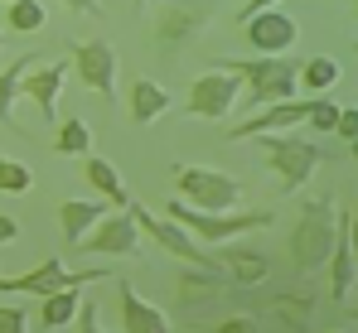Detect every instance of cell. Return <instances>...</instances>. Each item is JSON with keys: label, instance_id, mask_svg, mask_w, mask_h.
Segmentation results:
<instances>
[{"label": "cell", "instance_id": "cell-8", "mask_svg": "<svg viewBox=\"0 0 358 333\" xmlns=\"http://www.w3.org/2000/svg\"><path fill=\"white\" fill-rule=\"evenodd\" d=\"M238 97H242V77L238 73L208 68V73H199V77L189 82V116H199V121H223Z\"/></svg>", "mask_w": 358, "mask_h": 333}, {"label": "cell", "instance_id": "cell-31", "mask_svg": "<svg viewBox=\"0 0 358 333\" xmlns=\"http://www.w3.org/2000/svg\"><path fill=\"white\" fill-rule=\"evenodd\" d=\"M0 333H24V309L0 304Z\"/></svg>", "mask_w": 358, "mask_h": 333}, {"label": "cell", "instance_id": "cell-25", "mask_svg": "<svg viewBox=\"0 0 358 333\" xmlns=\"http://www.w3.org/2000/svg\"><path fill=\"white\" fill-rule=\"evenodd\" d=\"M334 82H339V58H324V54H320V58H310V63L300 68V87H310L315 97H324Z\"/></svg>", "mask_w": 358, "mask_h": 333}, {"label": "cell", "instance_id": "cell-35", "mask_svg": "<svg viewBox=\"0 0 358 333\" xmlns=\"http://www.w3.org/2000/svg\"><path fill=\"white\" fill-rule=\"evenodd\" d=\"M271 5H281V0H247V10H242V20H247V15H257V10H271Z\"/></svg>", "mask_w": 358, "mask_h": 333}, {"label": "cell", "instance_id": "cell-6", "mask_svg": "<svg viewBox=\"0 0 358 333\" xmlns=\"http://www.w3.org/2000/svg\"><path fill=\"white\" fill-rule=\"evenodd\" d=\"M126 213L136 218V227L155 242V246H165L175 261H184V266H199V271H218V261H213V251L203 246V242H194L184 227H179L175 218H160V213H150L145 203H126Z\"/></svg>", "mask_w": 358, "mask_h": 333}, {"label": "cell", "instance_id": "cell-3", "mask_svg": "<svg viewBox=\"0 0 358 333\" xmlns=\"http://www.w3.org/2000/svg\"><path fill=\"white\" fill-rule=\"evenodd\" d=\"M165 218H175L194 242L203 237V246H213V242H228V237H238V232H262V227H271L276 213H266V208H233V213H199V208H189L184 198L170 203V213Z\"/></svg>", "mask_w": 358, "mask_h": 333}, {"label": "cell", "instance_id": "cell-9", "mask_svg": "<svg viewBox=\"0 0 358 333\" xmlns=\"http://www.w3.org/2000/svg\"><path fill=\"white\" fill-rule=\"evenodd\" d=\"M112 271H68L59 256L39 261L34 271L24 276H0V295H54V290H68V285H87V280H107Z\"/></svg>", "mask_w": 358, "mask_h": 333}, {"label": "cell", "instance_id": "cell-16", "mask_svg": "<svg viewBox=\"0 0 358 333\" xmlns=\"http://www.w3.org/2000/svg\"><path fill=\"white\" fill-rule=\"evenodd\" d=\"M213 261H218V271L228 280H238V285H262V280L271 276V261L262 256V251H242V246H218L213 251Z\"/></svg>", "mask_w": 358, "mask_h": 333}, {"label": "cell", "instance_id": "cell-38", "mask_svg": "<svg viewBox=\"0 0 358 333\" xmlns=\"http://www.w3.org/2000/svg\"><path fill=\"white\" fill-rule=\"evenodd\" d=\"M344 314H349V319H358V309H344Z\"/></svg>", "mask_w": 358, "mask_h": 333}, {"label": "cell", "instance_id": "cell-30", "mask_svg": "<svg viewBox=\"0 0 358 333\" xmlns=\"http://www.w3.org/2000/svg\"><path fill=\"white\" fill-rule=\"evenodd\" d=\"M213 333H262V324H257L252 314H233V319L213 324Z\"/></svg>", "mask_w": 358, "mask_h": 333}, {"label": "cell", "instance_id": "cell-32", "mask_svg": "<svg viewBox=\"0 0 358 333\" xmlns=\"http://www.w3.org/2000/svg\"><path fill=\"white\" fill-rule=\"evenodd\" d=\"M334 135H344V140H354V135H358V107H344V111H339Z\"/></svg>", "mask_w": 358, "mask_h": 333}, {"label": "cell", "instance_id": "cell-12", "mask_svg": "<svg viewBox=\"0 0 358 333\" xmlns=\"http://www.w3.org/2000/svg\"><path fill=\"white\" fill-rule=\"evenodd\" d=\"M78 246L92 251V256H136L141 251V227H136V218L126 208H117V213H107L97 222L92 237H83Z\"/></svg>", "mask_w": 358, "mask_h": 333}, {"label": "cell", "instance_id": "cell-42", "mask_svg": "<svg viewBox=\"0 0 358 333\" xmlns=\"http://www.w3.org/2000/svg\"><path fill=\"white\" fill-rule=\"evenodd\" d=\"M334 333H339V329H334Z\"/></svg>", "mask_w": 358, "mask_h": 333}, {"label": "cell", "instance_id": "cell-40", "mask_svg": "<svg viewBox=\"0 0 358 333\" xmlns=\"http://www.w3.org/2000/svg\"><path fill=\"white\" fill-rule=\"evenodd\" d=\"M5 5H10V0H5Z\"/></svg>", "mask_w": 358, "mask_h": 333}, {"label": "cell", "instance_id": "cell-15", "mask_svg": "<svg viewBox=\"0 0 358 333\" xmlns=\"http://www.w3.org/2000/svg\"><path fill=\"white\" fill-rule=\"evenodd\" d=\"M121 324H126V333H170L165 309L150 304L145 295H136L126 280H121Z\"/></svg>", "mask_w": 358, "mask_h": 333}, {"label": "cell", "instance_id": "cell-17", "mask_svg": "<svg viewBox=\"0 0 358 333\" xmlns=\"http://www.w3.org/2000/svg\"><path fill=\"white\" fill-rule=\"evenodd\" d=\"M102 218H107V198H68V203L59 208L63 237H68L73 246H78V242H83V237H87Z\"/></svg>", "mask_w": 358, "mask_h": 333}, {"label": "cell", "instance_id": "cell-39", "mask_svg": "<svg viewBox=\"0 0 358 333\" xmlns=\"http://www.w3.org/2000/svg\"><path fill=\"white\" fill-rule=\"evenodd\" d=\"M354 15H358V0H354Z\"/></svg>", "mask_w": 358, "mask_h": 333}, {"label": "cell", "instance_id": "cell-26", "mask_svg": "<svg viewBox=\"0 0 358 333\" xmlns=\"http://www.w3.org/2000/svg\"><path fill=\"white\" fill-rule=\"evenodd\" d=\"M10 29H20V34H34V29H44V5L39 0H10Z\"/></svg>", "mask_w": 358, "mask_h": 333}, {"label": "cell", "instance_id": "cell-18", "mask_svg": "<svg viewBox=\"0 0 358 333\" xmlns=\"http://www.w3.org/2000/svg\"><path fill=\"white\" fill-rule=\"evenodd\" d=\"M165 111H170V92L155 77H131V121L136 126H150Z\"/></svg>", "mask_w": 358, "mask_h": 333}, {"label": "cell", "instance_id": "cell-10", "mask_svg": "<svg viewBox=\"0 0 358 333\" xmlns=\"http://www.w3.org/2000/svg\"><path fill=\"white\" fill-rule=\"evenodd\" d=\"M73 68H78V77L97 92V97H117V54H112V44H102V39H78L73 44Z\"/></svg>", "mask_w": 358, "mask_h": 333}, {"label": "cell", "instance_id": "cell-34", "mask_svg": "<svg viewBox=\"0 0 358 333\" xmlns=\"http://www.w3.org/2000/svg\"><path fill=\"white\" fill-rule=\"evenodd\" d=\"M344 227H349V246H354V261H358V208H354V218L344 222Z\"/></svg>", "mask_w": 358, "mask_h": 333}, {"label": "cell", "instance_id": "cell-5", "mask_svg": "<svg viewBox=\"0 0 358 333\" xmlns=\"http://www.w3.org/2000/svg\"><path fill=\"white\" fill-rule=\"evenodd\" d=\"M175 193L199 208V213H233L242 203V184L223 169H199V165H179L175 169Z\"/></svg>", "mask_w": 358, "mask_h": 333}, {"label": "cell", "instance_id": "cell-27", "mask_svg": "<svg viewBox=\"0 0 358 333\" xmlns=\"http://www.w3.org/2000/svg\"><path fill=\"white\" fill-rule=\"evenodd\" d=\"M29 188H34V174H29V165H20V160L0 155V193H29Z\"/></svg>", "mask_w": 358, "mask_h": 333}, {"label": "cell", "instance_id": "cell-36", "mask_svg": "<svg viewBox=\"0 0 358 333\" xmlns=\"http://www.w3.org/2000/svg\"><path fill=\"white\" fill-rule=\"evenodd\" d=\"M68 10H78V15H87V10H97V0H63Z\"/></svg>", "mask_w": 358, "mask_h": 333}, {"label": "cell", "instance_id": "cell-24", "mask_svg": "<svg viewBox=\"0 0 358 333\" xmlns=\"http://www.w3.org/2000/svg\"><path fill=\"white\" fill-rule=\"evenodd\" d=\"M54 155H92V131H87V121L83 116H63L59 135H54Z\"/></svg>", "mask_w": 358, "mask_h": 333}, {"label": "cell", "instance_id": "cell-29", "mask_svg": "<svg viewBox=\"0 0 358 333\" xmlns=\"http://www.w3.org/2000/svg\"><path fill=\"white\" fill-rule=\"evenodd\" d=\"M73 324H78V333H107V329H102V309H97V299H92V304H78V319H73Z\"/></svg>", "mask_w": 358, "mask_h": 333}, {"label": "cell", "instance_id": "cell-19", "mask_svg": "<svg viewBox=\"0 0 358 333\" xmlns=\"http://www.w3.org/2000/svg\"><path fill=\"white\" fill-rule=\"evenodd\" d=\"M354 276H358V261H354V246H349V227L339 218V237H334V251H329V299H344Z\"/></svg>", "mask_w": 358, "mask_h": 333}, {"label": "cell", "instance_id": "cell-20", "mask_svg": "<svg viewBox=\"0 0 358 333\" xmlns=\"http://www.w3.org/2000/svg\"><path fill=\"white\" fill-rule=\"evenodd\" d=\"M83 179L92 184V193H102L112 208H126L131 203V193H126V184H121V174L102 155H83Z\"/></svg>", "mask_w": 358, "mask_h": 333}, {"label": "cell", "instance_id": "cell-22", "mask_svg": "<svg viewBox=\"0 0 358 333\" xmlns=\"http://www.w3.org/2000/svg\"><path fill=\"white\" fill-rule=\"evenodd\" d=\"M310 309H315V290H291V295H276L271 299V314L281 324H291V333L310 329Z\"/></svg>", "mask_w": 358, "mask_h": 333}, {"label": "cell", "instance_id": "cell-21", "mask_svg": "<svg viewBox=\"0 0 358 333\" xmlns=\"http://www.w3.org/2000/svg\"><path fill=\"white\" fill-rule=\"evenodd\" d=\"M78 285H68V290H54V295H44L39 299V324L54 333V329H68L73 319H78Z\"/></svg>", "mask_w": 358, "mask_h": 333}, {"label": "cell", "instance_id": "cell-14", "mask_svg": "<svg viewBox=\"0 0 358 333\" xmlns=\"http://www.w3.org/2000/svg\"><path fill=\"white\" fill-rule=\"evenodd\" d=\"M310 116V102H266L262 111H252L247 121H238L233 126V140H252V135H266V131H291V126H300Z\"/></svg>", "mask_w": 358, "mask_h": 333}, {"label": "cell", "instance_id": "cell-1", "mask_svg": "<svg viewBox=\"0 0 358 333\" xmlns=\"http://www.w3.org/2000/svg\"><path fill=\"white\" fill-rule=\"evenodd\" d=\"M334 237H339V208L334 198H305L300 203L296 232H291V266L296 271H320L334 251Z\"/></svg>", "mask_w": 358, "mask_h": 333}, {"label": "cell", "instance_id": "cell-11", "mask_svg": "<svg viewBox=\"0 0 358 333\" xmlns=\"http://www.w3.org/2000/svg\"><path fill=\"white\" fill-rule=\"evenodd\" d=\"M247 24V44L257 49V54H286L291 44L300 39V24H296V15H286L281 5H271V10H257V15H247L242 20Z\"/></svg>", "mask_w": 358, "mask_h": 333}, {"label": "cell", "instance_id": "cell-2", "mask_svg": "<svg viewBox=\"0 0 358 333\" xmlns=\"http://www.w3.org/2000/svg\"><path fill=\"white\" fill-rule=\"evenodd\" d=\"M218 68H228V73H238L242 82H247V97H252V107H266V102H291L300 87V68L291 63L286 54H257V58H223Z\"/></svg>", "mask_w": 358, "mask_h": 333}, {"label": "cell", "instance_id": "cell-7", "mask_svg": "<svg viewBox=\"0 0 358 333\" xmlns=\"http://www.w3.org/2000/svg\"><path fill=\"white\" fill-rule=\"evenodd\" d=\"M208 20H213V0H165L155 15V44L165 54H179L189 39L203 34Z\"/></svg>", "mask_w": 358, "mask_h": 333}, {"label": "cell", "instance_id": "cell-13", "mask_svg": "<svg viewBox=\"0 0 358 333\" xmlns=\"http://www.w3.org/2000/svg\"><path fill=\"white\" fill-rule=\"evenodd\" d=\"M68 73H73V58L34 63V68L20 77V92H24L34 107L44 111V116H54V111H59V97H63V82H68Z\"/></svg>", "mask_w": 358, "mask_h": 333}, {"label": "cell", "instance_id": "cell-33", "mask_svg": "<svg viewBox=\"0 0 358 333\" xmlns=\"http://www.w3.org/2000/svg\"><path fill=\"white\" fill-rule=\"evenodd\" d=\"M15 237H20V222L0 213V246H5V242H15Z\"/></svg>", "mask_w": 358, "mask_h": 333}, {"label": "cell", "instance_id": "cell-23", "mask_svg": "<svg viewBox=\"0 0 358 333\" xmlns=\"http://www.w3.org/2000/svg\"><path fill=\"white\" fill-rule=\"evenodd\" d=\"M39 63V54H24L15 58L5 73H0V126H15V97H20V77Z\"/></svg>", "mask_w": 358, "mask_h": 333}, {"label": "cell", "instance_id": "cell-37", "mask_svg": "<svg viewBox=\"0 0 358 333\" xmlns=\"http://www.w3.org/2000/svg\"><path fill=\"white\" fill-rule=\"evenodd\" d=\"M349 155H354V160H358V135H354V140H349Z\"/></svg>", "mask_w": 358, "mask_h": 333}, {"label": "cell", "instance_id": "cell-28", "mask_svg": "<svg viewBox=\"0 0 358 333\" xmlns=\"http://www.w3.org/2000/svg\"><path fill=\"white\" fill-rule=\"evenodd\" d=\"M339 102H329V97H315V102H310V116H305V121H310V126H315V131H320V135H329V131H334V126H339Z\"/></svg>", "mask_w": 358, "mask_h": 333}, {"label": "cell", "instance_id": "cell-41", "mask_svg": "<svg viewBox=\"0 0 358 333\" xmlns=\"http://www.w3.org/2000/svg\"><path fill=\"white\" fill-rule=\"evenodd\" d=\"M0 44H5V39H0Z\"/></svg>", "mask_w": 358, "mask_h": 333}, {"label": "cell", "instance_id": "cell-4", "mask_svg": "<svg viewBox=\"0 0 358 333\" xmlns=\"http://www.w3.org/2000/svg\"><path fill=\"white\" fill-rule=\"evenodd\" d=\"M252 140H262V160L271 165V174L281 179L286 193H300L305 179L315 174V165L324 160L315 140H300L291 131H266V135H252Z\"/></svg>", "mask_w": 358, "mask_h": 333}]
</instances>
